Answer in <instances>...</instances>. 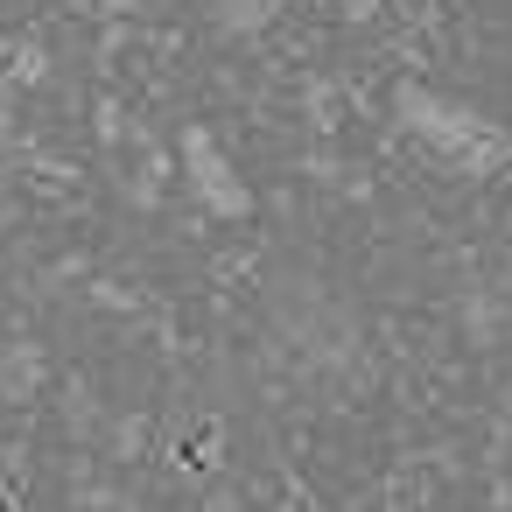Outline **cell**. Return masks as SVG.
<instances>
[{
	"mask_svg": "<svg viewBox=\"0 0 512 512\" xmlns=\"http://www.w3.org/2000/svg\"><path fill=\"white\" fill-rule=\"evenodd\" d=\"M183 176H190V190H197V204H204V211H218V218H246V211H253V197H246V183H239L232 155H225L204 127H190V134H183Z\"/></svg>",
	"mask_w": 512,
	"mask_h": 512,
	"instance_id": "obj_1",
	"label": "cell"
},
{
	"mask_svg": "<svg viewBox=\"0 0 512 512\" xmlns=\"http://www.w3.org/2000/svg\"><path fill=\"white\" fill-rule=\"evenodd\" d=\"M400 106H407V127H414V134H421L428 148H449V155H456V148H470V141H477V148H491V155L505 148V134H498L491 120H477L470 106H456V99H428V92H407Z\"/></svg>",
	"mask_w": 512,
	"mask_h": 512,
	"instance_id": "obj_2",
	"label": "cell"
},
{
	"mask_svg": "<svg viewBox=\"0 0 512 512\" xmlns=\"http://www.w3.org/2000/svg\"><path fill=\"white\" fill-rule=\"evenodd\" d=\"M274 15H281V0H218V29H232V36H253Z\"/></svg>",
	"mask_w": 512,
	"mask_h": 512,
	"instance_id": "obj_3",
	"label": "cell"
}]
</instances>
